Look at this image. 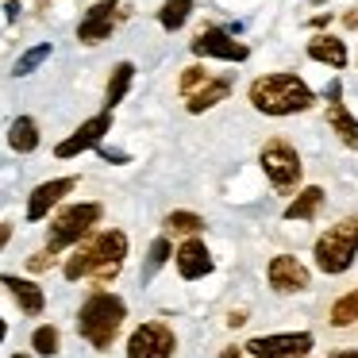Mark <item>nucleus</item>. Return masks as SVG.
I'll return each mask as SVG.
<instances>
[{"label":"nucleus","mask_w":358,"mask_h":358,"mask_svg":"<svg viewBox=\"0 0 358 358\" xmlns=\"http://www.w3.org/2000/svg\"><path fill=\"white\" fill-rule=\"evenodd\" d=\"M47 258H50V250H43V255H35V258H31V270H47V266H50Z\"/></svg>","instance_id":"c85d7f7f"},{"label":"nucleus","mask_w":358,"mask_h":358,"mask_svg":"<svg viewBox=\"0 0 358 358\" xmlns=\"http://www.w3.org/2000/svg\"><path fill=\"white\" fill-rule=\"evenodd\" d=\"M47 58H50V43H43V47L27 50V55H24V58H20V62H16V70H12V73H16V78H27V73H31L35 66H43V62H47Z\"/></svg>","instance_id":"a878e982"},{"label":"nucleus","mask_w":358,"mask_h":358,"mask_svg":"<svg viewBox=\"0 0 358 358\" xmlns=\"http://www.w3.org/2000/svg\"><path fill=\"white\" fill-rule=\"evenodd\" d=\"M189 12H193V0H166L162 12H158V20H162L166 31H178V27H185Z\"/></svg>","instance_id":"4be33fe9"},{"label":"nucleus","mask_w":358,"mask_h":358,"mask_svg":"<svg viewBox=\"0 0 358 358\" xmlns=\"http://www.w3.org/2000/svg\"><path fill=\"white\" fill-rule=\"evenodd\" d=\"M166 227H170V231H181V235H196L204 227V220L196 216V212H170V216H166Z\"/></svg>","instance_id":"b1692460"},{"label":"nucleus","mask_w":358,"mask_h":358,"mask_svg":"<svg viewBox=\"0 0 358 358\" xmlns=\"http://www.w3.org/2000/svg\"><path fill=\"white\" fill-rule=\"evenodd\" d=\"M239 355H243L239 347H227V350H220V358H239Z\"/></svg>","instance_id":"7c9ffc66"},{"label":"nucleus","mask_w":358,"mask_h":358,"mask_svg":"<svg viewBox=\"0 0 358 358\" xmlns=\"http://www.w3.org/2000/svg\"><path fill=\"white\" fill-rule=\"evenodd\" d=\"M355 255H358V220H343L316 239V266L324 273H343L355 262Z\"/></svg>","instance_id":"20e7f679"},{"label":"nucleus","mask_w":358,"mask_h":358,"mask_svg":"<svg viewBox=\"0 0 358 358\" xmlns=\"http://www.w3.org/2000/svg\"><path fill=\"white\" fill-rule=\"evenodd\" d=\"M201 81H212V78H208V70H201V66L185 70V78H181V93H189V96H193V89L201 85Z\"/></svg>","instance_id":"cd10ccee"},{"label":"nucleus","mask_w":358,"mask_h":358,"mask_svg":"<svg viewBox=\"0 0 358 358\" xmlns=\"http://www.w3.org/2000/svg\"><path fill=\"white\" fill-rule=\"evenodd\" d=\"M308 55L316 58V62L335 66V70H343V66H347V47H343L339 39H331V35H320V39H312V43H308Z\"/></svg>","instance_id":"f3484780"},{"label":"nucleus","mask_w":358,"mask_h":358,"mask_svg":"<svg viewBox=\"0 0 358 358\" xmlns=\"http://www.w3.org/2000/svg\"><path fill=\"white\" fill-rule=\"evenodd\" d=\"M355 320H358V289L347 293V296H339V301L331 304V324L335 327H350Z\"/></svg>","instance_id":"5701e85b"},{"label":"nucleus","mask_w":358,"mask_h":358,"mask_svg":"<svg viewBox=\"0 0 358 358\" xmlns=\"http://www.w3.org/2000/svg\"><path fill=\"white\" fill-rule=\"evenodd\" d=\"M73 185H78L73 178H55V181H47V185H39L31 193V201H27V220H31V224L35 220H47V212L55 208L66 193H73Z\"/></svg>","instance_id":"ddd939ff"},{"label":"nucleus","mask_w":358,"mask_h":358,"mask_svg":"<svg viewBox=\"0 0 358 358\" xmlns=\"http://www.w3.org/2000/svg\"><path fill=\"white\" fill-rule=\"evenodd\" d=\"M243 350H250L255 358H293V355H308V350H312V335L308 331L258 335V339H250Z\"/></svg>","instance_id":"6e6552de"},{"label":"nucleus","mask_w":358,"mask_h":358,"mask_svg":"<svg viewBox=\"0 0 358 358\" xmlns=\"http://www.w3.org/2000/svg\"><path fill=\"white\" fill-rule=\"evenodd\" d=\"M4 285L12 289V296L20 301V308H24L27 316H39V312L47 308V296H43V289L35 285V281H20V278H12V273H8Z\"/></svg>","instance_id":"dca6fc26"},{"label":"nucleus","mask_w":358,"mask_h":358,"mask_svg":"<svg viewBox=\"0 0 358 358\" xmlns=\"http://www.w3.org/2000/svg\"><path fill=\"white\" fill-rule=\"evenodd\" d=\"M347 27H358V8H355V12H350V16H347Z\"/></svg>","instance_id":"2f4dec72"},{"label":"nucleus","mask_w":358,"mask_h":358,"mask_svg":"<svg viewBox=\"0 0 358 358\" xmlns=\"http://www.w3.org/2000/svg\"><path fill=\"white\" fill-rule=\"evenodd\" d=\"M193 55H196V58H224V62H243L250 50L243 47V43H235L227 31L208 27V31H201V35L193 39Z\"/></svg>","instance_id":"1a4fd4ad"},{"label":"nucleus","mask_w":358,"mask_h":358,"mask_svg":"<svg viewBox=\"0 0 358 358\" xmlns=\"http://www.w3.org/2000/svg\"><path fill=\"white\" fill-rule=\"evenodd\" d=\"M166 258H170V239H155V243H150V255H147V270H143V278H155V273L166 266Z\"/></svg>","instance_id":"393cba45"},{"label":"nucleus","mask_w":358,"mask_h":358,"mask_svg":"<svg viewBox=\"0 0 358 358\" xmlns=\"http://www.w3.org/2000/svg\"><path fill=\"white\" fill-rule=\"evenodd\" d=\"M266 273H270V285L278 289V293H301V289H308V270L289 255H278Z\"/></svg>","instance_id":"9b49d317"},{"label":"nucleus","mask_w":358,"mask_h":358,"mask_svg":"<svg viewBox=\"0 0 358 358\" xmlns=\"http://www.w3.org/2000/svg\"><path fill=\"white\" fill-rule=\"evenodd\" d=\"M250 104L266 116H293V112L312 108L316 96L296 73H266L250 85Z\"/></svg>","instance_id":"f03ea898"},{"label":"nucleus","mask_w":358,"mask_h":358,"mask_svg":"<svg viewBox=\"0 0 358 358\" xmlns=\"http://www.w3.org/2000/svg\"><path fill=\"white\" fill-rule=\"evenodd\" d=\"M112 24H116V0H101V4H93L89 16L81 20L78 39L81 43H101V39L112 35Z\"/></svg>","instance_id":"f8f14e48"},{"label":"nucleus","mask_w":358,"mask_h":358,"mask_svg":"<svg viewBox=\"0 0 358 358\" xmlns=\"http://www.w3.org/2000/svg\"><path fill=\"white\" fill-rule=\"evenodd\" d=\"M16 358H27V355H16Z\"/></svg>","instance_id":"72a5a7b5"},{"label":"nucleus","mask_w":358,"mask_h":358,"mask_svg":"<svg viewBox=\"0 0 358 358\" xmlns=\"http://www.w3.org/2000/svg\"><path fill=\"white\" fill-rule=\"evenodd\" d=\"M227 93H231V81H227V78H212V81H204L201 93L189 96V112H204V108H212V104H220Z\"/></svg>","instance_id":"6ab92c4d"},{"label":"nucleus","mask_w":358,"mask_h":358,"mask_svg":"<svg viewBox=\"0 0 358 358\" xmlns=\"http://www.w3.org/2000/svg\"><path fill=\"white\" fill-rule=\"evenodd\" d=\"M31 347L39 350L43 358L58 355V331H55V327H50V324H47V327H39V331L31 335Z\"/></svg>","instance_id":"bb28decb"},{"label":"nucleus","mask_w":358,"mask_h":358,"mask_svg":"<svg viewBox=\"0 0 358 358\" xmlns=\"http://www.w3.org/2000/svg\"><path fill=\"white\" fill-rule=\"evenodd\" d=\"M8 147L20 150V155H31V150L39 147V127H35L31 116H20L16 124L8 127Z\"/></svg>","instance_id":"a211bd4d"},{"label":"nucleus","mask_w":358,"mask_h":358,"mask_svg":"<svg viewBox=\"0 0 358 358\" xmlns=\"http://www.w3.org/2000/svg\"><path fill=\"white\" fill-rule=\"evenodd\" d=\"M96 220H101V204H70V208H62L55 216V224H50L47 250L55 255V250L70 247V243H81Z\"/></svg>","instance_id":"39448f33"},{"label":"nucleus","mask_w":358,"mask_h":358,"mask_svg":"<svg viewBox=\"0 0 358 358\" xmlns=\"http://www.w3.org/2000/svg\"><path fill=\"white\" fill-rule=\"evenodd\" d=\"M4 16H8V20L20 16V4H16V0H8V4H4Z\"/></svg>","instance_id":"c756f323"},{"label":"nucleus","mask_w":358,"mask_h":358,"mask_svg":"<svg viewBox=\"0 0 358 358\" xmlns=\"http://www.w3.org/2000/svg\"><path fill=\"white\" fill-rule=\"evenodd\" d=\"M339 93H343V85H339V81H331V89H327V120H331V127L343 135V143H347V147H358V124L347 116Z\"/></svg>","instance_id":"2eb2a0df"},{"label":"nucleus","mask_w":358,"mask_h":358,"mask_svg":"<svg viewBox=\"0 0 358 358\" xmlns=\"http://www.w3.org/2000/svg\"><path fill=\"white\" fill-rule=\"evenodd\" d=\"M124 255H127V235L124 231H101L73 250V258L66 262V278L70 281L93 278L96 285H108L120 273V266H124Z\"/></svg>","instance_id":"f257e3e1"},{"label":"nucleus","mask_w":358,"mask_h":358,"mask_svg":"<svg viewBox=\"0 0 358 358\" xmlns=\"http://www.w3.org/2000/svg\"><path fill=\"white\" fill-rule=\"evenodd\" d=\"M320 204H324V189H320V185H308V189H304V193L285 208V220H312V216L320 212Z\"/></svg>","instance_id":"aec40b11"},{"label":"nucleus","mask_w":358,"mask_h":358,"mask_svg":"<svg viewBox=\"0 0 358 358\" xmlns=\"http://www.w3.org/2000/svg\"><path fill=\"white\" fill-rule=\"evenodd\" d=\"M124 316H127V304L120 301L116 293H104L101 289V293H93L85 304H81L78 331L93 350H108L112 339L120 335V327H124Z\"/></svg>","instance_id":"7ed1b4c3"},{"label":"nucleus","mask_w":358,"mask_h":358,"mask_svg":"<svg viewBox=\"0 0 358 358\" xmlns=\"http://www.w3.org/2000/svg\"><path fill=\"white\" fill-rule=\"evenodd\" d=\"M173 258H178V273H181L185 281H196V278H204V273L212 270V255L204 250V243H201V239L181 243Z\"/></svg>","instance_id":"4468645a"},{"label":"nucleus","mask_w":358,"mask_h":358,"mask_svg":"<svg viewBox=\"0 0 358 358\" xmlns=\"http://www.w3.org/2000/svg\"><path fill=\"white\" fill-rule=\"evenodd\" d=\"M331 358H358V350H343V355H331Z\"/></svg>","instance_id":"473e14b6"},{"label":"nucleus","mask_w":358,"mask_h":358,"mask_svg":"<svg viewBox=\"0 0 358 358\" xmlns=\"http://www.w3.org/2000/svg\"><path fill=\"white\" fill-rule=\"evenodd\" d=\"M108 127H112V108H104L101 116H93L89 124H81L66 143H58V158H73V155H81V150L101 147V139L108 135Z\"/></svg>","instance_id":"9d476101"},{"label":"nucleus","mask_w":358,"mask_h":358,"mask_svg":"<svg viewBox=\"0 0 358 358\" xmlns=\"http://www.w3.org/2000/svg\"><path fill=\"white\" fill-rule=\"evenodd\" d=\"M173 331L166 324H143L127 339V358H173Z\"/></svg>","instance_id":"0eeeda50"},{"label":"nucleus","mask_w":358,"mask_h":358,"mask_svg":"<svg viewBox=\"0 0 358 358\" xmlns=\"http://www.w3.org/2000/svg\"><path fill=\"white\" fill-rule=\"evenodd\" d=\"M131 78H135V66H131V62H120L116 70H112V81H108V104H104V108H116V104L124 101V93L131 89Z\"/></svg>","instance_id":"412c9836"},{"label":"nucleus","mask_w":358,"mask_h":358,"mask_svg":"<svg viewBox=\"0 0 358 358\" xmlns=\"http://www.w3.org/2000/svg\"><path fill=\"white\" fill-rule=\"evenodd\" d=\"M262 170H266V178H270L281 193H289V189L301 181L304 166H301V155H296L285 139H273V143H266V147H262Z\"/></svg>","instance_id":"423d86ee"}]
</instances>
